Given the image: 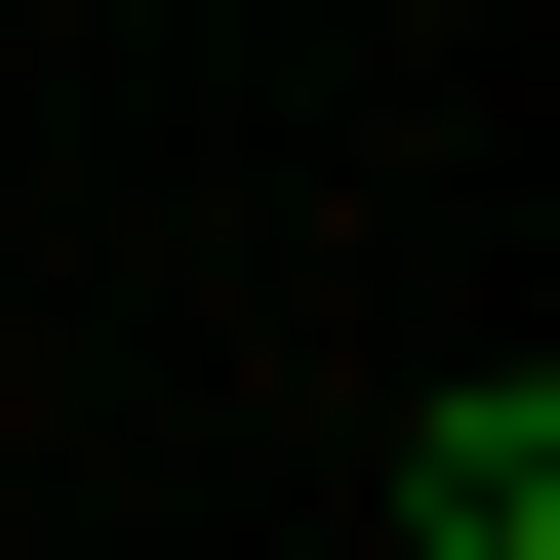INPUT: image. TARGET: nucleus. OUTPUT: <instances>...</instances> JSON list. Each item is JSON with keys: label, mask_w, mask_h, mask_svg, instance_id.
<instances>
[{"label": "nucleus", "mask_w": 560, "mask_h": 560, "mask_svg": "<svg viewBox=\"0 0 560 560\" xmlns=\"http://www.w3.org/2000/svg\"><path fill=\"white\" fill-rule=\"evenodd\" d=\"M400 560H560V361H480L441 441H400Z\"/></svg>", "instance_id": "f257e3e1"}]
</instances>
